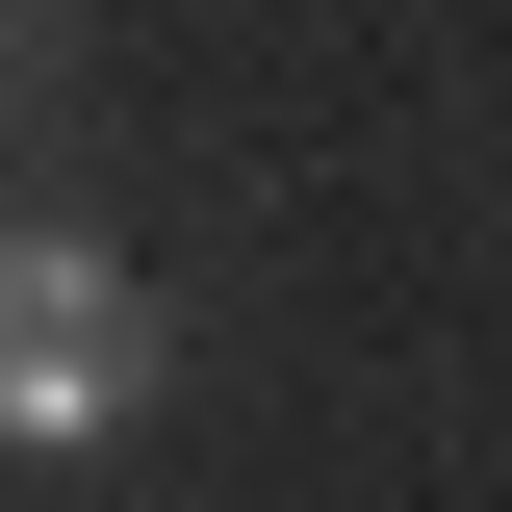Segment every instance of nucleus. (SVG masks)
<instances>
[{
  "label": "nucleus",
  "mask_w": 512,
  "mask_h": 512,
  "mask_svg": "<svg viewBox=\"0 0 512 512\" xmlns=\"http://www.w3.org/2000/svg\"><path fill=\"white\" fill-rule=\"evenodd\" d=\"M128 410H154V308H128V256H103V231H0V436L77 461V436H128Z\"/></svg>",
  "instance_id": "f257e3e1"
},
{
  "label": "nucleus",
  "mask_w": 512,
  "mask_h": 512,
  "mask_svg": "<svg viewBox=\"0 0 512 512\" xmlns=\"http://www.w3.org/2000/svg\"><path fill=\"white\" fill-rule=\"evenodd\" d=\"M0 26H26V0H0Z\"/></svg>",
  "instance_id": "f03ea898"
}]
</instances>
